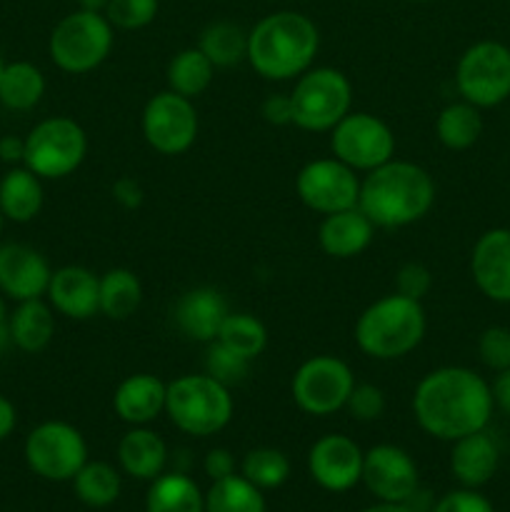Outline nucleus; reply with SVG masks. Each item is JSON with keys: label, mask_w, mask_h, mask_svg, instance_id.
<instances>
[{"label": "nucleus", "mask_w": 510, "mask_h": 512, "mask_svg": "<svg viewBox=\"0 0 510 512\" xmlns=\"http://www.w3.org/2000/svg\"><path fill=\"white\" fill-rule=\"evenodd\" d=\"M45 203L43 180L25 165H13L0 180V213L10 223H30Z\"/></svg>", "instance_id": "obj_25"}, {"label": "nucleus", "mask_w": 510, "mask_h": 512, "mask_svg": "<svg viewBox=\"0 0 510 512\" xmlns=\"http://www.w3.org/2000/svg\"><path fill=\"white\" fill-rule=\"evenodd\" d=\"M470 275L493 303H510V228L485 230L470 253Z\"/></svg>", "instance_id": "obj_18"}, {"label": "nucleus", "mask_w": 510, "mask_h": 512, "mask_svg": "<svg viewBox=\"0 0 510 512\" xmlns=\"http://www.w3.org/2000/svg\"><path fill=\"white\" fill-rule=\"evenodd\" d=\"M235 400L228 385L208 373H185L168 383L165 415L180 433L190 438H210L233 420Z\"/></svg>", "instance_id": "obj_5"}, {"label": "nucleus", "mask_w": 510, "mask_h": 512, "mask_svg": "<svg viewBox=\"0 0 510 512\" xmlns=\"http://www.w3.org/2000/svg\"><path fill=\"white\" fill-rule=\"evenodd\" d=\"M75 498L88 508H108L120 498L123 480L115 465L105 460H88L73 478Z\"/></svg>", "instance_id": "obj_33"}, {"label": "nucleus", "mask_w": 510, "mask_h": 512, "mask_svg": "<svg viewBox=\"0 0 510 512\" xmlns=\"http://www.w3.org/2000/svg\"><path fill=\"white\" fill-rule=\"evenodd\" d=\"M143 303V283L128 268H110L100 275V315L128 320Z\"/></svg>", "instance_id": "obj_29"}, {"label": "nucleus", "mask_w": 510, "mask_h": 512, "mask_svg": "<svg viewBox=\"0 0 510 512\" xmlns=\"http://www.w3.org/2000/svg\"><path fill=\"white\" fill-rule=\"evenodd\" d=\"M50 275H53V268H50L48 258L33 245H0V295L15 300V303L45 298Z\"/></svg>", "instance_id": "obj_17"}, {"label": "nucleus", "mask_w": 510, "mask_h": 512, "mask_svg": "<svg viewBox=\"0 0 510 512\" xmlns=\"http://www.w3.org/2000/svg\"><path fill=\"white\" fill-rule=\"evenodd\" d=\"M478 355L485 368L503 373L510 368V328L490 325L478 338Z\"/></svg>", "instance_id": "obj_40"}, {"label": "nucleus", "mask_w": 510, "mask_h": 512, "mask_svg": "<svg viewBox=\"0 0 510 512\" xmlns=\"http://www.w3.org/2000/svg\"><path fill=\"white\" fill-rule=\"evenodd\" d=\"M228 303L215 288L200 285L190 288L173 303V325L185 340L198 345H210L220 333L225 315H228Z\"/></svg>", "instance_id": "obj_20"}, {"label": "nucleus", "mask_w": 510, "mask_h": 512, "mask_svg": "<svg viewBox=\"0 0 510 512\" xmlns=\"http://www.w3.org/2000/svg\"><path fill=\"white\" fill-rule=\"evenodd\" d=\"M295 193L300 203L318 215L338 213L358 205L360 178L338 158L308 160L295 175Z\"/></svg>", "instance_id": "obj_14"}, {"label": "nucleus", "mask_w": 510, "mask_h": 512, "mask_svg": "<svg viewBox=\"0 0 510 512\" xmlns=\"http://www.w3.org/2000/svg\"><path fill=\"white\" fill-rule=\"evenodd\" d=\"M365 450L350 435H320L308 450V473L328 493H348L360 483Z\"/></svg>", "instance_id": "obj_16"}, {"label": "nucleus", "mask_w": 510, "mask_h": 512, "mask_svg": "<svg viewBox=\"0 0 510 512\" xmlns=\"http://www.w3.org/2000/svg\"><path fill=\"white\" fill-rule=\"evenodd\" d=\"M248 370L250 360H245L243 355L233 353L230 348L220 345L218 340H213L208 345V350H205V373L218 380V383L228 385V388L243 383L248 378Z\"/></svg>", "instance_id": "obj_37"}, {"label": "nucleus", "mask_w": 510, "mask_h": 512, "mask_svg": "<svg viewBox=\"0 0 510 512\" xmlns=\"http://www.w3.org/2000/svg\"><path fill=\"white\" fill-rule=\"evenodd\" d=\"M363 512H413V508L405 503H378V505H370Z\"/></svg>", "instance_id": "obj_50"}, {"label": "nucleus", "mask_w": 510, "mask_h": 512, "mask_svg": "<svg viewBox=\"0 0 510 512\" xmlns=\"http://www.w3.org/2000/svg\"><path fill=\"white\" fill-rule=\"evenodd\" d=\"M260 115L270 125H293V100L290 93H273L260 105Z\"/></svg>", "instance_id": "obj_44"}, {"label": "nucleus", "mask_w": 510, "mask_h": 512, "mask_svg": "<svg viewBox=\"0 0 510 512\" xmlns=\"http://www.w3.org/2000/svg\"><path fill=\"white\" fill-rule=\"evenodd\" d=\"M240 475L248 478L255 488L275 490L290 478V460L278 448H253L240 463Z\"/></svg>", "instance_id": "obj_36"}, {"label": "nucleus", "mask_w": 510, "mask_h": 512, "mask_svg": "<svg viewBox=\"0 0 510 512\" xmlns=\"http://www.w3.org/2000/svg\"><path fill=\"white\" fill-rule=\"evenodd\" d=\"M0 160L8 165H20L25 160V138L3 135L0 138Z\"/></svg>", "instance_id": "obj_46"}, {"label": "nucleus", "mask_w": 510, "mask_h": 512, "mask_svg": "<svg viewBox=\"0 0 510 512\" xmlns=\"http://www.w3.org/2000/svg\"><path fill=\"white\" fill-rule=\"evenodd\" d=\"M435 205V180L423 165L388 160L360 180L358 208L375 228L398 230L418 223Z\"/></svg>", "instance_id": "obj_2"}, {"label": "nucleus", "mask_w": 510, "mask_h": 512, "mask_svg": "<svg viewBox=\"0 0 510 512\" xmlns=\"http://www.w3.org/2000/svg\"><path fill=\"white\" fill-rule=\"evenodd\" d=\"M430 288H433V273L428 270V265L410 260V263L400 265V270L395 273V293L405 295V298H413L423 303Z\"/></svg>", "instance_id": "obj_41"}, {"label": "nucleus", "mask_w": 510, "mask_h": 512, "mask_svg": "<svg viewBox=\"0 0 510 512\" xmlns=\"http://www.w3.org/2000/svg\"><path fill=\"white\" fill-rule=\"evenodd\" d=\"M395 133L385 120L365 110H350L330 130V153L353 168L355 173H370L395 158Z\"/></svg>", "instance_id": "obj_12"}, {"label": "nucleus", "mask_w": 510, "mask_h": 512, "mask_svg": "<svg viewBox=\"0 0 510 512\" xmlns=\"http://www.w3.org/2000/svg\"><path fill=\"white\" fill-rule=\"evenodd\" d=\"M140 130H143L145 143L155 153L183 155L198 140V110L190 98H183L173 90H160L145 103L143 115H140Z\"/></svg>", "instance_id": "obj_13"}, {"label": "nucleus", "mask_w": 510, "mask_h": 512, "mask_svg": "<svg viewBox=\"0 0 510 512\" xmlns=\"http://www.w3.org/2000/svg\"><path fill=\"white\" fill-rule=\"evenodd\" d=\"M205 512H265V495L248 478L235 473L210 485Z\"/></svg>", "instance_id": "obj_34"}, {"label": "nucleus", "mask_w": 510, "mask_h": 512, "mask_svg": "<svg viewBox=\"0 0 510 512\" xmlns=\"http://www.w3.org/2000/svg\"><path fill=\"white\" fill-rule=\"evenodd\" d=\"M113 25L105 13L75 10L65 15L53 28L48 40V53L55 68L68 75L93 73L108 60L113 50Z\"/></svg>", "instance_id": "obj_7"}, {"label": "nucleus", "mask_w": 510, "mask_h": 512, "mask_svg": "<svg viewBox=\"0 0 510 512\" xmlns=\"http://www.w3.org/2000/svg\"><path fill=\"white\" fill-rule=\"evenodd\" d=\"M215 70L218 68L205 58V53L198 45L180 50V53H175L170 58L168 70H165L168 90L183 95V98L195 100L213 85Z\"/></svg>", "instance_id": "obj_31"}, {"label": "nucleus", "mask_w": 510, "mask_h": 512, "mask_svg": "<svg viewBox=\"0 0 510 512\" xmlns=\"http://www.w3.org/2000/svg\"><path fill=\"white\" fill-rule=\"evenodd\" d=\"M320 50L318 25L295 10H278L248 30V63L260 78L283 83L313 68Z\"/></svg>", "instance_id": "obj_3"}, {"label": "nucleus", "mask_w": 510, "mask_h": 512, "mask_svg": "<svg viewBox=\"0 0 510 512\" xmlns=\"http://www.w3.org/2000/svg\"><path fill=\"white\" fill-rule=\"evenodd\" d=\"M353 388L355 375L350 365L328 353L303 360L290 378L293 403L313 418H328L345 410Z\"/></svg>", "instance_id": "obj_9"}, {"label": "nucleus", "mask_w": 510, "mask_h": 512, "mask_svg": "<svg viewBox=\"0 0 510 512\" xmlns=\"http://www.w3.org/2000/svg\"><path fill=\"white\" fill-rule=\"evenodd\" d=\"M80 10H90V13H105L110 0H78Z\"/></svg>", "instance_id": "obj_51"}, {"label": "nucleus", "mask_w": 510, "mask_h": 512, "mask_svg": "<svg viewBox=\"0 0 510 512\" xmlns=\"http://www.w3.org/2000/svg\"><path fill=\"white\" fill-rule=\"evenodd\" d=\"M3 68H5V58H3V50H0V73H3Z\"/></svg>", "instance_id": "obj_52"}, {"label": "nucleus", "mask_w": 510, "mask_h": 512, "mask_svg": "<svg viewBox=\"0 0 510 512\" xmlns=\"http://www.w3.org/2000/svg\"><path fill=\"white\" fill-rule=\"evenodd\" d=\"M500 465V448L488 430H478L455 440L450 450V473L460 488L480 490L493 480Z\"/></svg>", "instance_id": "obj_23"}, {"label": "nucleus", "mask_w": 510, "mask_h": 512, "mask_svg": "<svg viewBox=\"0 0 510 512\" xmlns=\"http://www.w3.org/2000/svg\"><path fill=\"white\" fill-rule=\"evenodd\" d=\"M88 155V133L78 120L53 115L40 120L25 135V168L40 180H63L73 175Z\"/></svg>", "instance_id": "obj_8"}, {"label": "nucleus", "mask_w": 510, "mask_h": 512, "mask_svg": "<svg viewBox=\"0 0 510 512\" xmlns=\"http://www.w3.org/2000/svg\"><path fill=\"white\" fill-rule=\"evenodd\" d=\"M8 308H5V298L0 295V350L10 343V330H8Z\"/></svg>", "instance_id": "obj_49"}, {"label": "nucleus", "mask_w": 510, "mask_h": 512, "mask_svg": "<svg viewBox=\"0 0 510 512\" xmlns=\"http://www.w3.org/2000/svg\"><path fill=\"white\" fill-rule=\"evenodd\" d=\"M455 88L475 108H495L510 98V48L480 40L460 55Z\"/></svg>", "instance_id": "obj_11"}, {"label": "nucleus", "mask_w": 510, "mask_h": 512, "mask_svg": "<svg viewBox=\"0 0 510 512\" xmlns=\"http://www.w3.org/2000/svg\"><path fill=\"white\" fill-rule=\"evenodd\" d=\"M3 225H5V215L0 213V235H3Z\"/></svg>", "instance_id": "obj_53"}, {"label": "nucleus", "mask_w": 510, "mask_h": 512, "mask_svg": "<svg viewBox=\"0 0 510 512\" xmlns=\"http://www.w3.org/2000/svg\"><path fill=\"white\" fill-rule=\"evenodd\" d=\"M360 483L378 503H410L420 490V473L408 450L380 443L365 450Z\"/></svg>", "instance_id": "obj_15"}, {"label": "nucleus", "mask_w": 510, "mask_h": 512, "mask_svg": "<svg viewBox=\"0 0 510 512\" xmlns=\"http://www.w3.org/2000/svg\"><path fill=\"white\" fill-rule=\"evenodd\" d=\"M15 425H18V410L5 395H0V443L13 435Z\"/></svg>", "instance_id": "obj_48"}, {"label": "nucleus", "mask_w": 510, "mask_h": 512, "mask_svg": "<svg viewBox=\"0 0 510 512\" xmlns=\"http://www.w3.org/2000/svg\"><path fill=\"white\" fill-rule=\"evenodd\" d=\"M45 75L43 70L28 60L5 63L0 73V105L13 113H28L43 100Z\"/></svg>", "instance_id": "obj_28"}, {"label": "nucleus", "mask_w": 510, "mask_h": 512, "mask_svg": "<svg viewBox=\"0 0 510 512\" xmlns=\"http://www.w3.org/2000/svg\"><path fill=\"white\" fill-rule=\"evenodd\" d=\"M25 463L38 478L65 483L88 463V443L75 425L65 420H45L25 438Z\"/></svg>", "instance_id": "obj_10"}, {"label": "nucleus", "mask_w": 510, "mask_h": 512, "mask_svg": "<svg viewBox=\"0 0 510 512\" xmlns=\"http://www.w3.org/2000/svg\"><path fill=\"white\" fill-rule=\"evenodd\" d=\"M235 468H238V463H235V455L230 453V450L213 448L205 453L203 470L213 483L215 480H223V478H230V475H235Z\"/></svg>", "instance_id": "obj_45"}, {"label": "nucleus", "mask_w": 510, "mask_h": 512, "mask_svg": "<svg viewBox=\"0 0 510 512\" xmlns=\"http://www.w3.org/2000/svg\"><path fill=\"white\" fill-rule=\"evenodd\" d=\"M410 3H430V0H410Z\"/></svg>", "instance_id": "obj_54"}, {"label": "nucleus", "mask_w": 510, "mask_h": 512, "mask_svg": "<svg viewBox=\"0 0 510 512\" xmlns=\"http://www.w3.org/2000/svg\"><path fill=\"white\" fill-rule=\"evenodd\" d=\"M490 390H493V403L498 405L505 415H510V368L498 373V378L490 385Z\"/></svg>", "instance_id": "obj_47"}, {"label": "nucleus", "mask_w": 510, "mask_h": 512, "mask_svg": "<svg viewBox=\"0 0 510 512\" xmlns=\"http://www.w3.org/2000/svg\"><path fill=\"white\" fill-rule=\"evenodd\" d=\"M480 135H483V115L468 100L445 105L435 118V138L448 150L473 148Z\"/></svg>", "instance_id": "obj_30"}, {"label": "nucleus", "mask_w": 510, "mask_h": 512, "mask_svg": "<svg viewBox=\"0 0 510 512\" xmlns=\"http://www.w3.org/2000/svg\"><path fill=\"white\" fill-rule=\"evenodd\" d=\"M50 308L68 320H90L100 315V275L85 265H63L48 283Z\"/></svg>", "instance_id": "obj_19"}, {"label": "nucleus", "mask_w": 510, "mask_h": 512, "mask_svg": "<svg viewBox=\"0 0 510 512\" xmlns=\"http://www.w3.org/2000/svg\"><path fill=\"white\" fill-rule=\"evenodd\" d=\"M158 15V0H110L105 18L118 30H140Z\"/></svg>", "instance_id": "obj_38"}, {"label": "nucleus", "mask_w": 510, "mask_h": 512, "mask_svg": "<svg viewBox=\"0 0 510 512\" xmlns=\"http://www.w3.org/2000/svg\"><path fill=\"white\" fill-rule=\"evenodd\" d=\"M430 512H495V508L478 490L460 488L445 493L438 503H433Z\"/></svg>", "instance_id": "obj_42"}, {"label": "nucleus", "mask_w": 510, "mask_h": 512, "mask_svg": "<svg viewBox=\"0 0 510 512\" xmlns=\"http://www.w3.org/2000/svg\"><path fill=\"white\" fill-rule=\"evenodd\" d=\"M215 340L253 363L268 348V328L250 313H228Z\"/></svg>", "instance_id": "obj_35"}, {"label": "nucleus", "mask_w": 510, "mask_h": 512, "mask_svg": "<svg viewBox=\"0 0 510 512\" xmlns=\"http://www.w3.org/2000/svg\"><path fill=\"white\" fill-rule=\"evenodd\" d=\"M110 195H113L115 203L125 210H138L145 200L143 185H140V180H135L133 175H120L113 183V188H110Z\"/></svg>", "instance_id": "obj_43"}, {"label": "nucleus", "mask_w": 510, "mask_h": 512, "mask_svg": "<svg viewBox=\"0 0 510 512\" xmlns=\"http://www.w3.org/2000/svg\"><path fill=\"white\" fill-rule=\"evenodd\" d=\"M168 383L153 373H133L118 383L113 393V410L125 425H150L165 413Z\"/></svg>", "instance_id": "obj_21"}, {"label": "nucleus", "mask_w": 510, "mask_h": 512, "mask_svg": "<svg viewBox=\"0 0 510 512\" xmlns=\"http://www.w3.org/2000/svg\"><path fill=\"white\" fill-rule=\"evenodd\" d=\"M10 343L23 353H43L55 335V310L48 300H23L8 318Z\"/></svg>", "instance_id": "obj_26"}, {"label": "nucleus", "mask_w": 510, "mask_h": 512, "mask_svg": "<svg viewBox=\"0 0 510 512\" xmlns=\"http://www.w3.org/2000/svg\"><path fill=\"white\" fill-rule=\"evenodd\" d=\"M293 125L305 133H330L353 110L350 78L330 65H313L290 90Z\"/></svg>", "instance_id": "obj_6"}, {"label": "nucleus", "mask_w": 510, "mask_h": 512, "mask_svg": "<svg viewBox=\"0 0 510 512\" xmlns=\"http://www.w3.org/2000/svg\"><path fill=\"white\" fill-rule=\"evenodd\" d=\"M410 408L423 433L455 443L488 428L495 403L483 375L463 365H443L418 380Z\"/></svg>", "instance_id": "obj_1"}, {"label": "nucleus", "mask_w": 510, "mask_h": 512, "mask_svg": "<svg viewBox=\"0 0 510 512\" xmlns=\"http://www.w3.org/2000/svg\"><path fill=\"white\" fill-rule=\"evenodd\" d=\"M388 408V400L385 393L373 383H355L353 393H350L345 410L350 413V418L358 420V423H373L380 420Z\"/></svg>", "instance_id": "obj_39"}, {"label": "nucleus", "mask_w": 510, "mask_h": 512, "mask_svg": "<svg viewBox=\"0 0 510 512\" xmlns=\"http://www.w3.org/2000/svg\"><path fill=\"white\" fill-rule=\"evenodd\" d=\"M145 512H205V495L190 475L160 473L150 480Z\"/></svg>", "instance_id": "obj_27"}, {"label": "nucleus", "mask_w": 510, "mask_h": 512, "mask_svg": "<svg viewBox=\"0 0 510 512\" xmlns=\"http://www.w3.org/2000/svg\"><path fill=\"white\" fill-rule=\"evenodd\" d=\"M198 48L215 68H233L248 58V30L230 20H215L203 28Z\"/></svg>", "instance_id": "obj_32"}, {"label": "nucleus", "mask_w": 510, "mask_h": 512, "mask_svg": "<svg viewBox=\"0 0 510 512\" xmlns=\"http://www.w3.org/2000/svg\"><path fill=\"white\" fill-rule=\"evenodd\" d=\"M428 333V315L420 300L400 293L373 300L355 318L353 340L363 355L373 360H400L413 353Z\"/></svg>", "instance_id": "obj_4"}, {"label": "nucleus", "mask_w": 510, "mask_h": 512, "mask_svg": "<svg viewBox=\"0 0 510 512\" xmlns=\"http://www.w3.org/2000/svg\"><path fill=\"white\" fill-rule=\"evenodd\" d=\"M118 465L125 475L135 480H155L165 473L168 465V445L163 435L155 433L150 425H135L120 438L118 443Z\"/></svg>", "instance_id": "obj_24"}, {"label": "nucleus", "mask_w": 510, "mask_h": 512, "mask_svg": "<svg viewBox=\"0 0 510 512\" xmlns=\"http://www.w3.org/2000/svg\"><path fill=\"white\" fill-rule=\"evenodd\" d=\"M375 225L368 215L355 208L338 210V213L323 215L318 228V245L325 255L335 260H350L363 255L375 238Z\"/></svg>", "instance_id": "obj_22"}]
</instances>
